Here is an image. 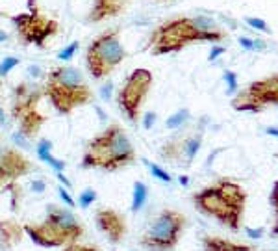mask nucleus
<instances>
[{
  "instance_id": "f257e3e1",
  "label": "nucleus",
  "mask_w": 278,
  "mask_h": 251,
  "mask_svg": "<svg viewBox=\"0 0 278 251\" xmlns=\"http://www.w3.org/2000/svg\"><path fill=\"white\" fill-rule=\"evenodd\" d=\"M226 32L208 15H178L167 19L152 30L149 49L152 56L180 52L193 43H223Z\"/></svg>"
},
{
  "instance_id": "f03ea898",
  "label": "nucleus",
  "mask_w": 278,
  "mask_h": 251,
  "mask_svg": "<svg viewBox=\"0 0 278 251\" xmlns=\"http://www.w3.org/2000/svg\"><path fill=\"white\" fill-rule=\"evenodd\" d=\"M247 190L239 182L219 179L193 194L191 201L198 212L214 218L232 231H239L247 208Z\"/></svg>"
},
{
  "instance_id": "7ed1b4c3",
  "label": "nucleus",
  "mask_w": 278,
  "mask_h": 251,
  "mask_svg": "<svg viewBox=\"0 0 278 251\" xmlns=\"http://www.w3.org/2000/svg\"><path fill=\"white\" fill-rule=\"evenodd\" d=\"M135 160L137 154L126 131L119 123H112L86 142L80 166L84 169H102L113 173L132 166Z\"/></svg>"
},
{
  "instance_id": "20e7f679",
  "label": "nucleus",
  "mask_w": 278,
  "mask_h": 251,
  "mask_svg": "<svg viewBox=\"0 0 278 251\" xmlns=\"http://www.w3.org/2000/svg\"><path fill=\"white\" fill-rule=\"evenodd\" d=\"M43 95L61 115H71L76 108L93 103V89L75 66H56L45 75Z\"/></svg>"
},
{
  "instance_id": "39448f33",
  "label": "nucleus",
  "mask_w": 278,
  "mask_h": 251,
  "mask_svg": "<svg viewBox=\"0 0 278 251\" xmlns=\"http://www.w3.org/2000/svg\"><path fill=\"white\" fill-rule=\"evenodd\" d=\"M24 235L43 249L63 247L78 242L86 233V227L69 207L48 205L41 222H28L22 225Z\"/></svg>"
},
{
  "instance_id": "423d86ee",
  "label": "nucleus",
  "mask_w": 278,
  "mask_h": 251,
  "mask_svg": "<svg viewBox=\"0 0 278 251\" xmlns=\"http://www.w3.org/2000/svg\"><path fill=\"white\" fill-rule=\"evenodd\" d=\"M128 58V50L121 41V30L112 28L98 34L86 50V67L95 80L108 78Z\"/></svg>"
},
{
  "instance_id": "0eeeda50",
  "label": "nucleus",
  "mask_w": 278,
  "mask_h": 251,
  "mask_svg": "<svg viewBox=\"0 0 278 251\" xmlns=\"http://www.w3.org/2000/svg\"><path fill=\"white\" fill-rule=\"evenodd\" d=\"M187 227V218L175 208H163L150 222L139 244L147 251H172L178 246L184 231Z\"/></svg>"
},
{
  "instance_id": "6e6552de",
  "label": "nucleus",
  "mask_w": 278,
  "mask_h": 251,
  "mask_svg": "<svg viewBox=\"0 0 278 251\" xmlns=\"http://www.w3.org/2000/svg\"><path fill=\"white\" fill-rule=\"evenodd\" d=\"M154 84L152 71L147 67H137L124 78L123 86L117 91V106L130 123H137L141 117V108L149 97L150 87Z\"/></svg>"
},
{
  "instance_id": "1a4fd4ad",
  "label": "nucleus",
  "mask_w": 278,
  "mask_h": 251,
  "mask_svg": "<svg viewBox=\"0 0 278 251\" xmlns=\"http://www.w3.org/2000/svg\"><path fill=\"white\" fill-rule=\"evenodd\" d=\"M267 106H278V73L258 78L243 89H237L232 99L235 112L260 114Z\"/></svg>"
},
{
  "instance_id": "9d476101",
  "label": "nucleus",
  "mask_w": 278,
  "mask_h": 251,
  "mask_svg": "<svg viewBox=\"0 0 278 251\" xmlns=\"http://www.w3.org/2000/svg\"><path fill=\"white\" fill-rule=\"evenodd\" d=\"M10 21L15 26L22 43L33 45L38 49H45L48 39H52L59 32V22L48 19L39 11L15 13V15L10 17Z\"/></svg>"
},
{
  "instance_id": "9b49d317",
  "label": "nucleus",
  "mask_w": 278,
  "mask_h": 251,
  "mask_svg": "<svg viewBox=\"0 0 278 251\" xmlns=\"http://www.w3.org/2000/svg\"><path fill=\"white\" fill-rule=\"evenodd\" d=\"M38 166L32 159H28L21 149L4 142L0 132V192L8 190L11 184L19 182V179L33 173Z\"/></svg>"
},
{
  "instance_id": "f8f14e48",
  "label": "nucleus",
  "mask_w": 278,
  "mask_h": 251,
  "mask_svg": "<svg viewBox=\"0 0 278 251\" xmlns=\"http://www.w3.org/2000/svg\"><path fill=\"white\" fill-rule=\"evenodd\" d=\"M200 147H202V134L200 132H189L184 136H175L171 140H167L160 147V156L172 166L189 168L193 164V160L197 159Z\"/></svg>"
},
{
  "instance_id": "ddd939ff",
  "label": "nucleus",
  "mask_w": 278,
  "mask_h": 251,
  "mask_svg": "<svg viewBox=\"0 0 278 251\" xmlns=\"http://www.w3.org/2000/svg\"><path fill=\"white\" fill-rule=\"evenodd\" d=\"M95 225L112 246L123 244L128 235V222L123 212L112 207H98L95 210Z\"/></svg>"
},
{
  "instance_id": "4468645a",
  "label": "nucleus",
  "mask_w": 278,
  "mask_h": 251,
  "mask_svg": "<svg viewBox=\"0 0 278 251\" xmlns=\"http://www.w3.org/2000/svg\"><path fill=\"white\" fill-rule=\"evenodd\" d=\"M43 86L32 82L17 84L11 91V119L17 121L30 110L38 108L39 101L43 99Z\"/></svg>"
},
{
  "instance_id": "2eb2a0df",
  "label": "nucleus",
  "mask_w": 278,
  "mask_h": 251,
  "mask_svg": "<svg viewBox=\"0 0 278 251\" xmlns=\"http://www.w3.org/2000/svg\"><path fill=\"white\" fill-rule=\"evenodd\" d=\"M132 0H93V6L87 13V22L98 24V22L117 17L123 13V10L130 4Z\"/></svg>"
},
{
  "instance_id": "dca6fc26",
  "label": "nucleus",
  "mask_w": 278,
  "mask_h": 251,
  "mask_svg": "<svg viewBox=\"0 0 278 251\" xmlns=\"http://www.w3.org/2000/svg\"><path fill=\"white\" fill-rule=\"evenodd\" d=\"M45 123H47V117H45L38 108L30 110V112H26V114L21 115V117L17 119V125H19L17 132H21L28 142H33V140L38 138L39 131H41V127H43Z\"/></svg>"
},
{
  "instance_id": "f3484780",
  "label": "nucleus",
  "mask_w": 278,
  "mask_h": 251,
  "mask_svg": "<svg viewBox=\"0 0 278 251\" xmlns=\"http://www.w3.org/2000/svg\"><path fill=\"white\" fill-rule=\"evenodd\" d=\"M202 247H204V251H260L254 246L226 240V238H223V236H215V235L204 236Z\"/></svg>"
},
{
  "instance_id": "a211bd4d",
  "label": "nucleus",
  "mask_w": 278,
  "mask_h": 251,
  "mask_svg": "<svg viewBox=\"0 0 278 251\" xmlns=\"http://www.w3.org/2000/svg\"><path fill=\"white\" fill-rule=\"evenodd\" d=\"M22 236H24V229L17 219H0V246L11 249L22 240Z\"/></svg>"
},
{
  "instance_id": "6ab92c4d",
  "label": "nucleus",
  "mask_w": 278,
  "mask_h": 251,
  "mask_svg": "<svg viewBox=\"0 0 278 251\" xmlns=\"http://www.w3.org/2000/svg\"><path fill=\"white\" fill-rule=\"evenodd\" d=\"M36 154H38L39 160L47 162L54 171H65V168H67V164H65L63 160L56 159L52 154V142H50L48 138H41V140L36 143Z\"/></svg>"
},
{
  "instance_id": "aec40b11",
  "label": "nucleus",
  "mask_w": 278,
  "mask_h": 251,
  "mask_svg": "<svg viewBox=\"0 0 278 251\" xmlns=\"http://www.w3.org/2000/svg\"><path fill=\"white\" fill-rule=\"evenodd\" d=\"M147 197H149V186L145 184L143 180H135L134 182V190H132V212L137 214L141 208L145 207V203H147Z\"/></svg>"
},
{
  "instance_id": "412c9836",
  "label": "nucleus",
  "mask_w": 278,
  "mask_h": 251,
  "mask_svg": "<svg viewBox=\"0 0 278 251\" xmlns=\"http://www.w3.org/2000/svg\"><path fill=\"white\" fill-rule=\"evenodd\" d=\"M191 117V114H189V110L187 108H180L177 110L172 115H169L165 121V127L167 129H171V131H175V129H182V125H186L187 119Z\"/></svg>"
},
{
  "instance_id": "4be33fe9",
  "label": "nucleus",
  "mask_w": 278,
  "mask_h": 251,
  "mask_svg": "<svg viewBox=\"0 0 278 251\" xmlns=\"http://www.w3.org/2000/svg\"><path fill=\"white\" fill-rule=\"evenodd\" d=\"M143 164L149 168V171L152 173V177H156L158 180H161V182H167V184H171L172 182V177L169 173H167L165 169L161 168V166H158L156 162H150V160L143 159Z\"/></svg>"
},
{
  "instance_id": "5701e85b",
  "label": "nucleus",
  "mask_w": 278,
  "mask_h": 251,
  "mask_svg": "<svg viewBox=\"0 0 278 251\" xmlns=\"http://www.w3.org/2000/svg\"><path fill=\"white\" fill-rule=\"evenodd\" d=\"M269 203L273 205L274 210V225L273 229H271V236L278 238V180L273 182V188H271V194H269Z\"/></svg>"
},
{
  "instance_id": "b1692460",
  "label": "nucleus",
  "mask_w": 278,
  "mask_h": 251,
  "mask_svg": "<svg viewBox=\"0 0 278 251\" xmlns=\"http://www.w3.org/2000/svg\"><path fill=\"white\" fill-rule=\"evenodd\" d=\"M96 199H98V194H96L95 188H84L80 192V196H78V207L86 210V208L91 207Z\"/></svg>"
},
{
  "instance_id": "393cba45",
  "label": "nucleus",
  "mask_w": 278,
  "mask_h": 251,
  "mask_svg": "<svg viewBox=\"0 0 278 251\" xmlns=\"http://www.w3.org/2000/svg\"><path fill=\"white\" fill-rule=\"evenodd\" d=\"M19 58H15V56H8V58H4V60L0 61V78L8 77L13 69H15L17 66H19Z\"/></svg>"
},
{
  "instance_id": "a878e982",
  "label": "nucleus",
  "mask_w": 278,
  "mask_h": 251,
  "mask_svg": "<svg viewBox=\"0 0 278 251\" xmlns=\"http://www.w3.org/2000/svg\"><path fill=\"white\" fill-rule=\"evenodd\" d=\"M78 47H80V43H78V41H73V43H69L67 47H63V49L59 50L58 58L61 61L73 60V58H75V54H76V50H78Z\"/></svg>"
},
{
  "instance_id": "bb28decb",
  "label": "nucleus",
  "mask_w": 278,
  "mask_h": 251,
  "mask_svg": "<svg viewBox=\"0 0 278 251\" xmlns=\"http://www.w3.org/2000/svg\"><path fill=\"white\" fill-rule=\"evenodd\" d=\"M59 251H104V249L95 246V244H80V242H73V244L63 246Z\"/></svg>"
},
{
  "instance_id": "cd10ccee",
  "label": "nucleus",
  "mask_w": 278,
  "mask_h": 251,
  "mask_svg": "<svg viewBox=\"0 0 278 251\" xmlns=\"http://www.w3.org/2000/svg\"><path fill=\"white\" fill-rule=\"evenodd\" d=\"M245 22L249 24L251 28H254V30H258V32H265L269 34L271 32V28H269V24L263 19H260V17H245Z\"/></svg>"
},
{
  "instance_id": "c85d7f7f",
  "label": "nucleus",
  "mask_w": 278,
  "mask_h": 251,
  "mask_svg": "<svg viewBox=\"0 0 278 251\" xmlns=\"http://www.w3.org/2000/svg\"><path fill=\"white\" fill-rule=\"evenodd\" d=\"M225 82H226V91L228 93L237 91V87H239V84H237V75H235L232 69H226L225 71Z\"/></svg>"
},
{
  "instance_id": "c756f323",
  "label": "nucleus",
  "mask_w": 278,
  "mask_h": 251,
  "mask_svg": "<svg viewBox=\"0 0 278 251\" xmlns=\"http://www.w3.org/2000/svg\"><path fill=\"white\" fill-rule=\"evenodd\" d=\"M58 196H59V199L65 203V207H69V208H75L76 207V203H75V199H73V196L69 194V188H65V186H61L59 184L58 188Z\"/></svg>"
},
{
  "instance_id": "7c9ffc66",
  "label": "nucleus",
  "mask_w": 278,
  "mask_h": 251,
  "mask_svg": "<svg viewBox=\"0 0 278 251\" xmlns=\"http://www.w3.org/2000/svg\"><path fill=\"white\" fill-rule=\"evenodd\" d=\"M11 142H13V145L19 147V149H32V142H28L26 138L22 136L21 132H17V131L11 134Z\"/></svg>"
},
{
  "instance_id": "2f4dec72",
  "label": "nucleus",
  "mask_w": 278,
  "mask_h": 251,
  "mask_svg": "<svg viewBox=\"0 0 278 251\" xmlns=\"http://www.w3.org/2000/svg\"><path fill=\"white\" fill-rule=\"evenodd\" d=\"M263 41H254L251 38H239V45L247 50H260L263 49Z\"/></svg>"
},
{
  "instance_id": "473e14b6",
  "label": "nucleus",
  "mask_w": 278,
  "mask_h": 251,
  "mask_svg": "<svg viewBox=\"0 0 278 251\" xmlns=\"http://www.w3.org/2000/svg\"><path fill=\"white\" fill-rule=\"evenodd\" d=\"M225 52H226L225 47H221V45H214V47H212V50H210V58H208V60L210 61H215L221 54H225Z\"/></svg>"
},
{
  "instance_id": "72a5a7b5",
  "label": "nucleus",
  "mask_w": 278,
  "mask_h": 251,
  "mask_svg": "<svg viewBox=\"0 0 278 251\" xmlns=\"http://www.w3.org/2000/svg\"><path fill=\"white\" fill-rule=\"evenodd\" d=\"M32 190L36 192V194H43V192L47 190V182H45L43 179H33L32 180Z\"/></svg>"
},
{
  "instance_id": "f704fd0d",
  "label": "nucleus",
  "mask_w": 278,
  "mask_h": 251,
  "mask_svg": "<svg viewBox=\"0 0 278 251\" xmlns=\"http://www.w3.org/2000/svg\"><path fill=\"white\" fill-rule=\"evenodd\" d=\"M54 173H56V179L59 180V184L65 186V188H73V182H71V180L65 177L63 171H54Z\"/></svg>"
},
{
  "instance_id": "c9c22d12",
  "label": "nucleus",
  "mask_w": 278,
  "mask_h": 251,
  "mask_svg": "<svg viewBox=\"0 0 278 251\" xmlns=\"http://www.w3.org/2000/svg\"><path fill=\"white\" fill-rule=\"evenodd\" d=\"M154 123H156V114H154V112L145 114V117H143V127H145V129H150V127L154 125Z\"/></svg>"
},
{
  "instance_id": "e433bc0d",
  "label": "nucleus",
  "mask_w": 278,
  "mask_h": 251,
  "mask_svg": "<svg viewBox=\"0 0 278 251\" xmlns=\"http://www.w3.org/2000/svg\"><path fill=\"white\" fill-rule=\"evenodd\" d=\"M112 87H113L112 82H108V84H104V86H102L100 93H102V99H104V101H108V99H110V95H112Z\"/></svg>"
},
{
  "instance_id": "4c0bfd02",
  "label": "nucleus",
  "mask_w": 278,
  "mask_h": 251,
  "mask_svg": "<svg viewBox=\"0 0 278 251\" xmlns=\"http://www.w3.org/2000/svg\"><path fill=\"white\" fill-rule=\"evenodd\" d=\"M28 73H30V75H32L33 78L45 77L43 71H41V67H38V66H30V67H28Z\"/></svg>"
},
{
  "instance_id": "58836bf2",
  "label": "nucleus",
  "mask_w": 278,
  "mask_h": 251,
  "mask_svg": "<svg viewBox=\"0 0 278 251\" xmlns=\"http://www.w3.org/2000/svg\"><path fill=\"white\" fill-rule=\"evenodd\" d=\"M0 127H2V129H8V127H10V119H8V115H6L2 106H0Z\"/></svg>"
},
{
  "instance_id": "ea45409f",
  "label": "nucleus",
  "mask_w": 278,
  "mask_h": 251,
  "mask_svg": "<svg viewBox=\"0 0 278 251\" xmlns=\"http://www.w3.org/2000/svg\"><path fill=\"white\" fill-rule=\"evenodd\" d=\"M262 233H263V229H247V235L251 236V238H262Z\"/></svg>"
},
{
  "instance_id": "a19ab883",
  "label": "nucleus",
  "mask_w": 278,
  "mask_h": 251,
  "mask_svg": "<svg viewBox=\"0 0 278 251\" xmlns=\"http://www.w3.org/2000/svg\"><path fill=\"white\" fill-rule=\"evenodd\" d=\"M265 132H267V134H271V136H278V127H269Z\"/></svg>"
},
{
  "instance_id": "79ce46f5",
  "label": "nucleus",
  "mask_w": 278,
  "mask_h": 251,
  "mask_svg": "<svg viewBox=\"0 0 278 251\" xmlns=\"http://www.w3.org/2000/svg\"><path fill=\"white\" fill-rule=\"evenodd\" d=\"M178 182H180L182 186H187V182H189V179H187V175H180V177H178Z\"/></svg>"
},
{
  "instance_id": "37998d69",
  "label": "nucleus",
  "mask_w": 278,
  "mask_h": 251,
  "mask_svg": "<svg viewBox=\"0 0 278 251\" xmlns=\"http://www.w3.org/2000/svg\"><path fill=\"white\" fill-rule=\"evenodd\" d=\"M8 38H10V36H8V34H6L4 30H0V43H4V41H8Z\"/></svg>"
}]
</instances>
